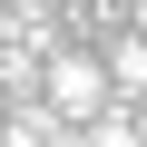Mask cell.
<instances>
[{
    "instance_id": "obj_1",
    "label": "cell",
    "mask_w": 147,
    "mask_h": 147,
    "mask_svg": "<svg viewBox=\"0 0 147 147\" xmlns=\"http://www.w3.org/2000/svg\"><path fill=\"white\" fill-rule=\"evenodd\" d=\"M108 98H118V88H108L98 59H79V49H49V59H39V108H49L59 127H88Z\"/></svg>"
},
{
    "instance_id": "obj_2",
    "label": "cell",
    "mask_w": 147,
    "mask_h": 147,
    "mask_svg": "<svg viewBox=\"0 0 147 147\" xmlns=\"http://www.w3.org/2000/svg\"><path fill=\"white\" fill-rule=\"evenodd\" d=\"M98 69H108V88H118V98H147V39H118Z\"/></svg>"
},
{
    "instance_id": "obj_3",
    "label": "cell",
    "mask_w": 147,
    "mask_h": 147,
    "mask_svg": "<svg viewBox=\"0 0 147 147\" xmlns=\"http://www.w3.org/2000/svg\"><path fill=\"white\" fill-rule=\"evenodd\" d=\"M79 147H147V127H137V118H127V108L108 98V108H98V118L79 127Z\"/></svg>"
},
{
    "instance_id": "obj_4",
    "label": "cell",
    "mask_w": 147,
    "mask_h": 147,
    "mask_svg": "<svg viewBox=\"0 0 147 147\" xmlns=\"http://www.w3.org/2000/svg\"><path fill=\"white\" fill-rule=\"evenodd\" d=\"M0 10H10V0H0Z\"/></svg>"
}]
</instances>
